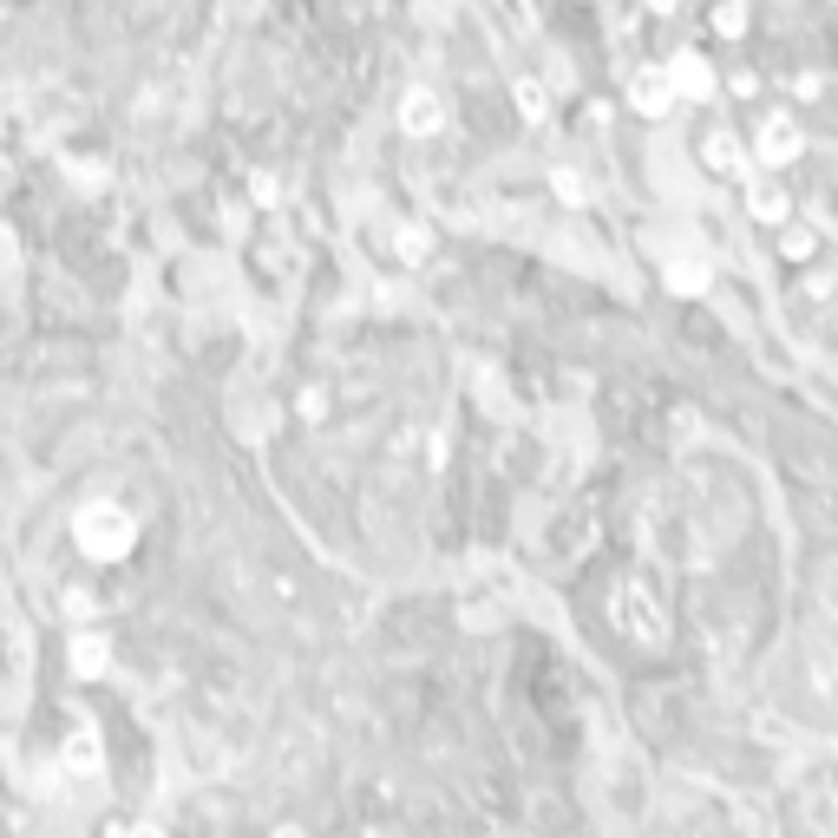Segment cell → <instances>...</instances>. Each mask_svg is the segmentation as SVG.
I'll return each mask as SVG.
<instances>
[{"label": "cell", "mask_w": 838, "mask_h": 838, "mask_svg": "<svg viewBox=\"0 0 838 838\" xmlns=\"http://www.w3.org/2000/svg\"><path fill=\"white\" fill-rule=\"evenodd\" d=\"M79 544H85L92 557H125V551L138 544V524H131L118 505H92V511L79 518Z\"/></svg>", "instance_id": "obj_1"}, {"label": "cell", "mask_w": 838, "mask_h": 838, "mask_svg": "<svg viewBox=\"0 0 838 838\" xmlns=\"http://www.w3.org/2000/svg\"><path fill=\"white\" fill-rule=\"evenodd\" d=\"M806 151V131L780 111V118H760V131H754V164L760 170H787L793 157Z\"/></svg>", "instance_id": "obj_2"}, {"label": "cell", "mask_w": 838, "mask_h": 838, "mask_svg": "<svg viewBox=\"0 0 838 838\" xmlns=\"http://www.w3.org/2000/svg\"><path fill=\"white\" fill-rule=\"evenodd\" d=\"M616 623L623 629H636V642H669V623H662V610L649 603V590L642 583H629V590H616Z\"/></svg>", "instance_id": "obj_3"}, {"label": "cell", "mask_w": 838, "mask_h": 838, "mask_svg": "<svg viewBox=\"0 0 838 838\" xmlns=\"http://www.w3.org/2000/svg\"><path fill=\"white\" fill-rule=\"evenodd\" d=\"M629 105H636L642 118H662V111L675 105V79H669V66H636V72H629Z\"/></svg>", "instance_id": "obj_4"}, {"label": "cell", "mask_w": 838, "mask_h": 838, "mask_svg": "<svg viewBox=\"0 0 838 838\" xmlns=\"http://www.w3.org/2000/svg\"><path fill=\"white\" fill-rule=\"evenodd\" d=\"M747 216H754V223H774V229L793 216V190L780 184V170H760V177L747 184Z\"/></svg>", "instance_id": "obj_5"}, {"label": "cell", "mask_w": 838, "mask_h": 838, "mask_svg": "<svg viewBox=\"0 0 838 838\" xmlns=\"http://www.w3.org/2000/svg\"><path fill=\"white\" fill-rule=\"evenodd\" d=\"M669 79H675V98H688V105H701V98L721 92V79H715V66L701 52H675L669 59Z\"/></svg>", "instance_id": "obj_6"}, {"label": "cell", "mask_w": 838, "mask_h": 838, "mask_svg": "<svg viewBox=\"0 0 838 838\" xmlns=\"http://www.w3.org/2000/svg\"><path fill=\"white\" fill-rule=\"evenodd\" d=\"M446 125V98L433 92V85H413L406 98H400V131H413V138H433Z\"/></svg>", "instance_id": "obj_7"}, {"label": "cell", "mask_w": 838, "mask_h": 838, "mask_svg": "<svg viewBox=\"0 0 838 838\" xmlns=\"http://www.w3.org/2000/svg\"><path fill=\"white\" fill-rule=\"evenodd\" d=\"M708 282H715L708 256H675V262H669V288H675V295H701Z\"/></svg>", "instance_id": "obj_8"}, {"label": "cell", "mask_w": 838, "mask_h": 838, "mask_svg": "<svg viewBox=\"0 0 838 838\" xmlns=\"http://www.w3.org/2000/svg\"><path fill=\"white\" fill-rule=\"evenodd\" d=\"M701 157H708L715 170H741V164H747V157H741V144H734L728 131H708V138H701Z\"/></svg>", "instance_id": "obj_9"}, {"label": "cell", "mask_w": 838, "mask_h": 838, "mask_svg": "<svg viewBox=\"0 0 838 838\" xmlns=\"http://www.w3.org/2000/svg\"><path fill=\"white\" fill-rule=\"evenodd\" d=\"M813 249H819V236H813L806 223H793V216H787V223H780V256H787V262H806Z\"/></svg>", "instance_id": "obj_10"}, {"label": "cell", "mask_w": 838, "mask_h": 838, "mask_svg": "<svg viewBox=\"0 0 838 838\" xmlns=\"http://www.w3.org/2000/svg\"><path fill=\"white\" fill-rule=\"evenodd\" d=\"M518 111H524V125H544L551 118V92L538 79H518Z\"/></svg>", "instance_id": "obj_11"}, {"label": "cell", "mask_w": 838, "mask_h": 838, "mask_svg": "<svg viewBox=\"0 0 838 838\" xmlns=\"http://www.w3.org/2000/svg\"><path fill=\"white\" fill-rule=\"evenodd\" d=\"M715 33H721V39H741V33H747V0H721V7H715Z\"/></svg>", "instance_id": "obj_12"}, {"label": "cell", "mask_w": 838, "mask_h": 838, "mask_svg": "<svg viewBox=\"0 0 838 838\" xmlns=\"http://www.w3.org/2000/svg\"><path fill=\"white\" fill-rule=\"evenodd\" d=\"M105 656H111V642L105 636H79V649H72V662L92 675V669H105Z\"/></svg>", "instance_id": "obj_13"}, {"label": "cell", "mask_w": 838, "mask_h": 838, "mask_svg": "<svg viewBox=\"0 0 838 838\" xmlns=\"http://www.w3.org/2000/svg\"><path fill=\"white\" fill-rule=\"evenodd\" d=\"M66 767H72V774H98V747H92V734H79V741L66 747Z\"/></svg>", "instance_id": "obj_14"}, {"label": "cell", "mask_w": 838, "mask_h": 838, "mask_svg": "<svg viewBox=\"0 0 838 838\" xmlns=\"http://www.w3.org/2000/svg\"><path fill=\"white\" fill-rule=\"evenodd\" d=\"M426 249H433V236H426L420 223H406V229H400V256H406V262H420Z\"/></svg>", "instance_id": "obj_15"}, {"label": "cell", "mask_w": 838, "mask_h": 838, "mask_svg": "<svg viewBox=\"0 0 838 838\" xmlns=\"http://www.w3.org/2000/svg\"><path fill=\"white\" fill-rule=\"evenodd\" d=\"M275 838H308L302 826H275Z\"/></svg>", "instance_id": "obj_16"}, {"label": "cell", "mask_w": 838, "mask_h": 838, "mask_svg": "<svg viewBox=\"0 0 838 838\" xmlns=\"http://www.w3.org/2000/svg\"><path fill=\"white\" fill-rule=\"evenodd\" d=\"M125 838H164V833L157 826H138V833H125Z\"/></svg>", "instance_id": "obj_17"}]
</instances>
